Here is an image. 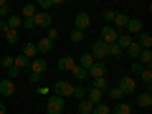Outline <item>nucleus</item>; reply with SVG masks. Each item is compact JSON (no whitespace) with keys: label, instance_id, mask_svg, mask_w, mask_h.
I'll use <instances>...</instances> for the list:
<instances>
[{"label":"nucleus","instance_id":"f257e3e1","mask_svg":"<svg viewBox=\"0 0 152 114\" xmlns=\"http://www.w3.org/2000/svg\"><path fill=\"white\" fill-rule=\"evenodd\" d=\"M46 114H66V102L61 96H48L46 99Z\"/></svg>","mask_w":152,"mask_h":114},{"label":"nucleus","instance_id":"f03ea898","mask_svg":"<svg viewBox=\"0 0 152 114\" xmlns=\"http://www.w3.org/2000/svg\"><path fill=\"white\" fill-rule=\"evenodd\" d=\"M71 94H74V84H71V81H64V79H61V81L53 84V96H61L66 102Z\"/></svg>","mask_w":152,"mask_h":114},{"label":"nucleus","instance_id":"7ed1b4c3","mask_svg":"<svg viewBox=\"0 0 152 114\" xmlns=\"http://www.w3.org/2000/svg\"><path fill=\"white\" fill-rule=\"evenodd\" d=\"M89 53L94 56V61H102V64H104V58L109 56V46L102 43V41H96V43L91 46V51H89Z\"/></svg>","mask_w":152,"mask_h":114},{"label":"nucleus","instance_id":"20e7f679","mask_svg":"<svg viewBox=\"0 0 152 114\" xmlns=\"http://www.w3.org/2000/svg\"><path fill=\"white\" fill-rule=\"evenodd\" d=\"M117 38H119V31H114L112 26H104L102 28V43H107V46H112V43H117Z\"/></svg>","mask_w":152,"mask_h":114},{"label":"nucleus","instance_id":"39448f33","mask_svg":"<svg viewBox=\"0 0 152 114\" xmlns=\"http://www.w3.org/2000/svg\"><path fill=\"white\" fill-rule=\"evenodd\" d=\"M119 89L122 94H134L137 91V81H134V76H122V81H119Z\"/></svg>","mask_w":152,"mask_h":114},{"label":"nucleus","instance_id":"423d86ee","mask_svg":"<svg viewBox=\"0 0 152 114\" xmlns=\"http://www.w3.org/2000/svg\"><path fill=\"white\" fill-rule=\"evenodd\" d=\"M76 31H89V26H91V18H89V13H76Z\"/></svg>","mask_w":152,"mask_h":114},{"label":"nucleus","instance_id":"0eeeda50","mask_svg":"<svg viewBox=\"0 0 152 114\" xmlns=\"http://www.w3.org/2000/svg\"><path fill=\"white\" fill-rule=\"evenodd\" d=\"M33 26H36V28H48L51 26V15L43 13V10H38L36 15H33Z\"/></svg>","mask_w":152,"mask_h":114},{"label":"nucleus","instance_id":"6e6552de","mask_svg":"<svg viewBox=\"0 0 152 114\" xmlns=\"http://www.w3.org/2000/svg\"><path fill=\"white\" fill-rule=\"evenodd\" d=\"M28 69H31V74H41V76H43V74H46V58H41V56L33 58Z\"/></svg>","mask_w":152,"mask_h":114},{"label":"nucleus","instance_id":"1a4fd4ad","mask_svg":"<svg viewBox=\"0 0 152 114\" xmlns=\"http://www.w3.org/2000/svg\"><path fill=\"white\" fill-rule=\"evenodd\" d=\"M112 23H114V26H112L114 31H119V33H122V31H124V28H127V23H129V18H127L124 13H117V15H114V20H112Z\"/></svg>","mask_w":152,"mask_h":114},{"label":"nucleus","instance_id":"9d476101","mask_svg":"<svg viewBox=\"0 0 152 114\" xmlns=\"http://www.w3.org/2000/svg\"><path fill=\"white\" fill-rule=\"evenodd\" d=\"M99 76H107V66H104L102 61H96V64L89 69V79H99Z\"/></svg>","mask_w":152,"mask_h":114},{"label":"nucleus","instance_id":"9b49d317","mask_svg":"<svg viewBox=\"0 0 152 114\" xmlns=\"http://www.w3.org/2000/svg\"><path fill=\"white\" fill-rule=\"evenodd\" d=\"M0 94H3V96H13V94H15V84H13L10 79H3V81H0Z\"/></svg>","mask_w":152,"mask_h":114},{"label":"nucleus","instance_id":"f8f14e48","mask_svg":"<svg viewBox=\"0 0 152 114\" xmlns=\"http://www.w3.org/2000/svg\"><path fill=\"white\" fill-rule=\"evenodd\" d=\"M36 13H38L36 3H26V5H23V10H20V18H23V20H31Z\"/></svg>","mask_w":152,"mask_h":114},{"label":"nucleus","instance_id":"ddd939ff","mask_svg":"<svg viewBox=\"0 0 152 114\" xmlns=\"http://www.w3.org/2000/svg\"><path fill=\"white\" fill-rule=\"evenodd\" d=\"M86 102H91L94 107H96V104H102V102H104V94H102V91H96V89H86Z\"/></svg>","mask_w":152,"mask_h":114},{"label":"nucleus","instance_id":"4468645a","mask_svg":"<svg viewBox=\"0 0 152 114\" xmlns=\"http://www.w3.org/2000/svg\"><path fill=\"white\" fill-rule=\"evenodd\" d=\"M137 61H140L145 69H150V64H152V48H142L140 56H137Z\"/></svg>","mask_w":152,"mask_h":114},{"label":"nucleus","instance_id":"2eb2a0df","mask_svg":"<svg viewBox=\"0 0 152 114\" xmlns=\"http://www.w3.org/2000/svg\"><path fill=\"white\" fill-rule=\"evenodd\" d=\"M58 69L61 71H74L76 69V58H74V56H64V58L58 61Z\"/></svg>","mask_w":152,"mask_h":114},{"label":"nucleus","instance_id":"dca6fc26","mask_svg":"<svg viewBox=\"0 0 152 114\" xmlns=\"http://www.w3.org/2000/svg\"><path fill=\"white\" fill-rule=\"evenodd\" d=\"M137 46H140V48H152V36L150 33H137Z\"/></svg>","mask_w":152,"mask_h":114},{"label":"nucleus","instance_id":"f3484780","mask_svg":"<svg viewBox=\"0 0 152 114\" xmlns=\"http://www.w3.org/2000/svg\"><path fill=\"white\" fill-rule=\"evenodd\" d=\"M91 89H96V91L107 94V89H109V84H107V76H99V79H91Z\"/></svg>","mask_w":152,"mask_h":114},{"label":"nucleus","instance_id":"a211bd4d","mask_svg":"<svg viewBox=\"0 0 152 114\" xmlns=\"http://www.w3.org/2000/svg\"><path fill=\"white\" fill-rule=\"evenodd\" d=\"M94 64H96V61H94V56L89 53V51H86V53H84V56H81V58H79V61H76V66H81V69H86V71L91 69Z\"/></svg>","mask_w":152,"mask_h":114},{"label":"nucleus","instance_id":"6ab92c4d","mask_svg":"<svg viewBox=\"0 0 152 114\" xmlns=\"http://www.w3.org/2000/svg\"><path fill=\"white\" fill-rule=\"evenodd\" d=\"M127 36H129V33H142V20L140 18H129V23H127Z\"/></svg>","mask_w":152,"mask_h":114},{"label":"nucleus","instance_id":"aec40b11","mask_svg":"<svg viewBox=\"0 0 152 114\" xmlns=\"http://www.w3.org/2000/svg\"><path fill=\"white\" fill-rule=\"evenodd\" d=\"M23 56H26L28 61H33V58H38V48H36V43H26L23 46V51H20Z\"/></svg>","mask_w":152,"mask_h":114},{"label":"nucleus","instance_id":"412c9836","mask_svg":"<svg viewBox=\"0 0 152 114\" xmlns=\"http://www.w3.org/2000/svg\"><path fill=\"white\" fill-rule=\"evenodd\" d=\"M5 26L10 28V31H18V28L23 26V18H20V15H13V13H10V15L5 18Z\"/></svg>","mask_w":152,"mask_h":114},{"label":"nucleus","instance_id":"4be33fe9","mask_svg":"<svg viewBox=\"0 0 152 114\" xmlns=\"http://www.w3.org/2000/svg\"><path fill=\"white\" fill-rule=\"evenodd\" d=\"M3 36H5V43H10V46H15L18 41H20V33H18V31H10V28L3 31Z\"/></svg>","mask_w":152,"mask_h":114},{"label":"nucleus","instance_id":"5701e85b","mask_svg":"<svg viewBox=\"0 0 152 114\" xmlns=\"http://www.w3.org/2000/svg\"><path fill=\"white\" fill-rule=\"evenodd\" d=\"M13 66L20 71V69H28V66H31V61H28L23 53H18V56H13Z\"/></svg>","mask_w":152,"mask_h":114},{"label":"nucleus","instance_id":"b1692460","mask_svg":"<svg viewBox=\"0 0 152 114\" xmlns=\"http://www.w3.org/2000/svg\"><path fill=\"white\" fill-rule=\"evenodd\" d=\"M36 48H38V53H48V51L51 48H53V43H51V41H48V38H41V41H38V43H36Z\"/></svg>","mask_w":152,"mask_h":114},{"label":"nucleus","instance_id":"393cba45","mask_svg":"<svg viewBox=\"0 0 152 114\" xmlns=\"http://www.w3.org/2000/svg\"><path fill=\"white\" fill-rule=\"evenodd\" d=\"M137 104H140V107H145V109H150V107H152V94H150V91L140 94V96H137Z\"/></svg>","mask_w":152,"mask_h":114},{"label":"nucleus","instance_id":"a878e982","mask_svg":"<svg viewBox=\"0 0 152 114\" xmlns=\"http://www.w3.org/2000/svg\"><path fill=\"white\" fill-rule=\"evenodd\" d=\"M114 114H132V107L127 102H117L114 104Z\"/></svg>","mask_w":152,"mask_h":114},{"label":"nucleus","instance_id":"bb28decb","mask_svg":"<svg viewBox=\"0 0 152 114\" xmlns=\"http://www.w3.org/2000/svg\"><path fill=\"white\" fill-rule=\"evenodd\" d=\"M53 5H64V0H38L36 3V8H43V13L46 8H53Z\"/></svg>","mask_w":152,"mask_h":114},{"label":"nucleus","instance_id":"cd10ccee","mask_svg":"<svg viewBox=\"0 0 152 114\" xmlns=\"http://www.w3.org/2000/svg\"><path fill=\"white\" fill-rule=\"evenodd\" d=\"M71 74H74V79H76V81H86V79H89V71H86V69H81V66H76V69L71 71Z\"/></svg>","mask_w":152,"mask_h":114},{"label":"nucleus","instance_id":"c85d7f7f","mask_svg":"<svg viewBox=\"0 0 152 114\" xmlns=\"http://www.w3.org/2000/svg\"><path fill=\"white\" fill-rule=\"evenodd\" d=\"M91 112H94V104L91 102H86V99L79 102V114H91Z\"/></svg>","mask_w":152,"mask_h":114},{"label":"nucleus","instance_id":"c756f323","mask_svg":"<svg viewBox=\"0 0 152 114\" xmlns=\"http://www.w3.org/2000/svg\"><path fill=\"white\" fill-rule=\"evenodd\" d=\"M124 51H127V53H129V56H132V58H134V61H137V56H140V51H142V48H140V46H137V41H132V43H129V46H127V48H124Z\"/></svg>","mask_w":152,"mask_h":114},{"label":"nucleus","instance_id":"7c9ffc66","mask_svg":"<svg viewBox=\"0 0 152 114\" xmlns=\"http://www.w3.org/2000/svg\"><path fill=\"white\" fill-rule=\"evenodd\" d=\"M129 43H132V38L127 36V33H119V38H117V46H119V48L124 51V48H127V46H129Z\"/></svg>","mask_w":152,"mask_h":114},{"label":"nucleus","instance_id":"2f4dec72","mask_svg":"<svg viewBox=\"0 0 152 114\" xmlns=\"http://www.w3.org/2000/svg\"><path fill=\"white\" fill-rule=\"evenodd\" d=\"M140 79H142V84L150 86V84H152V69H142L140 71Z\"/></svg>","mask_w":152,"mask_h":114},{"label":"nucleus","instance_id":"473e14b6","mask_svg":"<svg viewBox=\"0 0 152 114\" xmlns=\"http://www.w3.org/2000/svg\"><path fill=\"white\" fill-rule=\"evenodd\" d=\"M8 15H10V5H8V0H0V18L5 20Z\"/></svg>","mask_w":152,"mask_h":114},{"label":"nucleus","instance_id":"72a5a7b5","mask_svg":"<svg viewBox=\"0 0 152 114\" xmlns=\"http://www.w3.org/2000/svg\"><path fill=\"white\" fill-rule=\"evenodd\" d=\"M142 69H145V66H142L140 61H132V64H129V76H140Z\"/></svg>","mask_w":152,"mask_h":114},{"label":"nucleus","instance_id":"f704fd0d","mask_svg":"<svg viewBox=\"0 0 152 114\" xmlns=\"http://www.w3.org/2000/svg\"><path fill=\"white\" fill-rule=\"evenodd\" d=\"M71 96H76L79 102H84V99H86V89L84 86H74V94H71Z\"/></svg>","mask_w":152,"mask_h":114},{"label":"nucleus","instance_id":"c9c22d12","mask_svg":"<svg viewBox=\"0 0 152 114\" xmlns=\"http://www.w3.org/2000/svg\"><path fill=\"white\" fill-rule=\"evenodd\" d=\"M91 114H112V109H109L107 104L102 102V104H96V107H94V112H91Z\"/></svg>","mask_w":152,"mask_h":114},{"label":"nucleus","instance_id":"e433bc0d","mask_svg":"<svg viewBox=\"0 0 152 114\" xmlns=\"http://www.w3.org/2000/svg\"><path fill=\"white\" fill-rule=\"evenodd\" d=\"M69 38H71V43H81V41H84V33H81V31H76V28H74Z\"/></svg>","mask_w":152,"mask_h":114},{"label":"nucleus","instance_id":"4c0bfd02","mask_svg":"<svg viewBox=\"0 0 152 114\" xmlns=\"http://www.w3.org/2000/svg\"><path fill=\"white\" fill-rule=\"evenodd\" d=\"M122 96H124V94H122L117 86H114V89H109V99H112V102H122Z\"/></svg>","mask_w":152,"mask_h":114},{"label":"nucleus","instance_id":"58836bf2","mask_svg":"<svg viewBox=\"0 0 152 114\" xmlns=\"http://www.w3.org/2000/svg\"><path fill=\"white\" fill-rule=\"evenodd\" d=\"M46 38H48L51 43H56V41H58V31H56V28H46Z\"/></svg>","mask_w":152,"mask_h":114},{"label":"nucleus","instance_id":"ea45409f","mask_svg":"<svg viewBox=\"0 0 152 114\" xmlns=\"http://www.w3.org/2000/svg\"><path fill=\"white\" fill-rule=\"evenodd\" d=\"M122 53H124V51H122L117 43H112V46H109V56H122Z\"/></svg>","mask_w":152,"mask_h":114},{"label":"nucleus","instance_id":"a19ab883","mask_svg":"<svg viewBox=\"0 0 152 114\" xmlns=\"http://www.w3.org/2000/svg\"><path fill=\"white\" fill-rule=\"evenodd\" d=\"M114 15H117V13H114V10H104V23H107V26H109V23L114 20Z\"/></svg>","mask_w":152,"mask_h":114},{"label":"nucleus","instance_id":"79ce46f5","mask_svg":"<svg viewBox=\"0 0 152 114\" xmlns=\"http://www.w3.org/2000/svg\"><path fill=\"white\" fill-rule=\"evenodd\" d=\"M0 64H3V69H13V56H5Z\"/></svg>","mask_w":152,"mask_h":114},{"label":"nucleus","instance_id":"37998d69","mask_svg":"<svg viewBox=\"0 0 152 114\" xmlns=\"http://www.w3.org/2000/svg\"><path fill=\"white\" fill-rule=\"evenodd\" d=\"M18 74H20V71H18V69H15V66H13V69H8V76H5V79H10V81H13V79H15V76H18Z\"/></svg>","mask_w":152,"mask_h":114},{"label":"nucleus","instance_id":"c03bdc74","mask_svg":"<svg viewBox=\"0 0 152 114\" xmlns=\"http://www.w3.org/2000/svg\"><path fill=\"white\" fill-rule=\"evenodd\" d=\"M28 81H31V84H36V86H38V84H41V74H31V76H28Z\"/></svg>","mask_w":152,"mask_h":114},{"label":"nucleus","instance_id":"a18cd8bd","mask_svg":"<svg viewBox=\"0 0 152 114\" xmlns=\"http://www.w3.org/2000/svg\"><path fill=\"white\" fill-rule=\"evenodd\" d=\"M20 28H26V31H33V28H36V26H33V18H31V20H23V26Z\"/></svg>","mask_w":152,"mask_h":114},{"label":"nucleus","instance_id":"49530a36","mask_svg":"<svg viewBox=\"0 0 152 114\" xmlns=\"http://www.w3.org/2000/svg\"><path fill=\"white\" fill-rule=\"evenodd\" d=\"M3 31H8V26H5V20H0V33Z\"/></svg>","mask_w":152,"mask_h":114},{"label":"nucleus","instance_id":"de8ad7c7","mask_svg":"<svg viewBox=\"0 0 152 114\" xmlns=\"http://www.w3.org/2000/svg\"><path fill=\"white\" fill-rule=\"evenodd\" d=\"M0 114H8V109H5V104H0Z\"/></svg>","mask_w":152,"mask_h":114},{"label":"nucleus","instance_id":"09e8293b","mask_svg":"<svg viewBox=\"0 0 152 114\" xmlns=\"http://www.w3.org/2000/svg\"><path fill=\"white\" fill-rule=\"evenodd\" d=\"M0 20H3V18H0Z\"/></svg>","mask_w":152,"mask_h":114},{"label":"nucleus","instance_id":"8fccbe9b","mask_svg":"<svg viewBox=\"0 0 152 114\" xmlns=\"http://www.w3.org/2000/svg\"><path fill=\"white\" fill-rule=\"evenodd\" d=\"M76 114H79V112H76Z\"/></svg>","mask_w":152,"mask_h":114}]
</instances>
